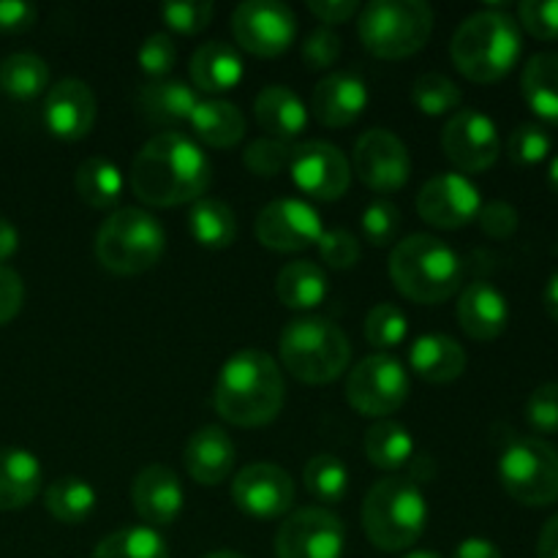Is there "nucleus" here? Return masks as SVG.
Returning <instances> with one entry per match:
<instances>
[{
	"instance_id": "obj_30",
	"label": "nucleus",
	"mask_w": 558,
	"mask_h": 558,
	"mask_svg": "<svg viewBox=\"0 0 558 558\" xmlns=\"http://www.w3.org/2000/svg\"><path fill=\"white\" fill-rule=\"evenodd\" d=\"M327 292H330V278L319 262H289L276 276V298L289 311L319 308L327 300Z\"/></svg>"
},
{
	"instance_id": "obj_23",
	"label": "nucleus",
	"mask_w": 558,
	"mask_h": 558,
	"mask_svg": "<svg viewBox=\"0 0 558 558\" xmlns=\"http://www.w3.org/2000/svg\"><path fill=\"white\" fill-rule=\"evenodd\" d=\"M183 461L194 483L221 485L223 480L232 477L238 447L227 430L218 428V425H205L185 441Z\"/></svg>"
},
{
	"instance_id": "obj_28",
	"label": "nucleus",
	"mask_w": 558,
	"mask_h": 558,
	"mask_svg": "<svg viewBox=\"0 0 558 558\" xmlns=\"http://www.w3.org/2000/svg\"><path fill=\"white\" fill-rule=\"evenodd\" d=\"M189 123L196 142L216 147V150H229V147L240 145L245 129H248L238 104L227 101V98H199Z\"/></svg>"
},
{
	"instance_id": "obj_33",
	"label": "nucleus",
	"mask_w": 558,
	"mask_h": 558,
	"mask_svg": "<svg viewBox=\"0 0 558 558\" xmlns=\"http://www.w3.org/2000/svg\"><path fill=\"white\" fill-rule=\"evenodd\" d=\"M189 232L202 248L223 251L238 240V216L227 202L202 196L189 210Z\"/></svg>"
},
{
	"instance_id": "obj_26",
	"label": "nucleus",
	"mask_w": 558,
	"mask_h": 558,
	"mask_svg": "<svg viewBox=\"0 0 558 558\" xmlns=\"http://www.w3.org/2000/svg\"><path fill=\"white\" fill-rule=\"evenodd\" d=\"M189 74L196 90L213 93V98H216L240 85L245 74L243 54L227 41H207L191 54Z\"/></svg>"
},
{
	"instance_id": "obj_39",
	"label": "nucleus",
	"mask_w": 558,
	"mask_h": 558,
	"mask_svg": "<svg viewBox=\"0 0 558 558\" xmlns=\"http://www.w3.org/2000/svg\"><path fill=\"white\" fill-rule=\"evenodd\" d=\"M412 101L428 118H441V114L458 112L463 101V93L450 76L439 74V71H425L414 80L412 85Z\"/></svg>"
},
{
	"instance_id": "obj_27",
	"label": "nucleus",
	"mask_w": 558,
	"mask_h": 558,
	"mask_svg": "<svg viewBox=\"0 0 558 558\" xmlns=\"http://www.w3.org/2000/svg\"><path fill=\"white\" fill-rule=\"evenodd\" d=\"M254 118L272 140L292 142L308 125V107L292 87L267 85L254 98Z\"/></svg>"
},
{
	"instance_id": "obj_46",
	"label": "nucleus",
	"mask_w": 558,
	"mask_h": 558,
	"mask_svg": "<svg viewBox=\"0 0 558 558\" xmlns=\"http://www.w3.org/2000/svg\"><path fill=\"white\" fill-rule=\"evenodd\" d=\"M136 63H140L142 74L150 80H167L169 71L178 63V47H174L169 33H153L142 41L140 52H136Z\"/></svg>"
},
{
	"instance_id": "obj_22",
	"label": "nucleus",
	"mask_w": 558,
	"mask_h": 558,
	"mask_svg": "<svg viewBox=\"0 0 558 558\" xmlns=\"http://www.w3.org/2000/svg\"><path fill=\"white\" fill-rule=\"evenodd\" d=\"M458 325L474 341H496L510 325V303L490 281H474L458 298Z\"/></svg>"
},
{
	"instance_id": "obj_52",
	"label": "nucleus",
	"mask_w": 558,
	"mask_h": 558,
	"mask_svg": "<svg viewBox=\"0 0 558 558\" xmlns=\"http://www.w3.org/2000/svg\"><path fill=\"white\" fill-rule=\"evenodd\" d=\"M363 5L357 0H308V11L322 22L325 27L343 25V22L354 20Z\"/></svg>"
},
{
	"instance_id": "obj_43",
	"label": "nucleus",
	"mask_w": 558,
	"mask_h": 558,
	"mask_svg": "<svg viewBox=\"0 0 558 558\" xmlns=\"http://www.w3.org/2000/svg\"><path fill=\"white\" fill-rule=\"evenodd\" d=\"M294 145L283 140H272V136H262L254 140L243 153V163L248 167V172L259 174V178H276L278 172L289 169L292 161Z\"/></svg>"
},
{
	"instance_id": "obj_49",
	"label": "nucleus",
	"mask_w": 558,
	"mask_h": 558,
	"mask_svg": "<svg viewBox=\"0 0 558 558\" xmlns=\"http://www.w3.org/2000/svg\"><path fill=\"white\" fill-rule=\"evenodd\" d=\"M303 58L308 63V69L322 71L330 69L341 58V36H338L332 27L319 25L316 31L308 33V38L303 41Z\"/></svg>"
},
{
	"instance_id": "obj_29",
	"label": "nucleus",
	"mask_w": 558,
	"mask_h": 558,
	"mask_svg": "<svg viewBox=\"0 0 558 558\" xmlns=\"http://www.w3.org/2000/svg\"><path fill=\"white\" fill-rule=\"evenodd\" d=\"M41 463L20 447H0V512L22 510L41 488Z\"/></svg>"
},
{
	"instance_id": "obj_56",
	"label": "nucleus",
	"mask_w": 558,
	"mask_h": 558,
	"mask_svg": "<svg viewBox=\"0 0 558 558\" xmlns=\"http://www.w3.org/2000/svg\"><path fill=\"white\" fill-rule=\"evenodd\" d=\"M537 558H558V512L539 532Z\"/></svg>"
},
{
	"instance_id": "obj_59",
	"label": "nucleus",
	"mask_w": 558,
	"mask_h": 558,
	"mask_svg": "<svg viewBox=\"0 0 558 558\" xmlns=\"http://www.w3.org/2000/svg\"><path fill=\"white\" fill-rule=\"evenodd\" d=\"M403 558H441V556L434 554V550H412V554H407Z\"/></svg>"
},
{
	"instance_id": "obj_53",
	"label": "nucleus",
	"mask_w": 558,
	"mask_h": 558,
	"mask_svg": "<svg viewBox=\"0 0 558 558\" xmlns=\"http://www.w3.org/2000/svg\"><path fill=\"white\" fill-rule=\"evenodd\" d=\"M38 9L25 0H0V31L3 33H25L36 22Z\"/></svg>"
},
{
	"instance_id": "obj_14",
	"label": "nucleus",
	"mask_w": 558,
	"mask_h": 558,
	"mask_svg": "<svg viewBox=\"0 0 558 558\" xmlns=\"http://www.w3.org/2000/svg\"><path fill=\"white\" fill-rule=\"evenodd\" d=\"M254 232L265 248L278 251V254H300L319 243L325 223L311 202L298 199V196H281L262 207Z\"/></svg>"
},
{
	"instance_id": "obj_40",
	"label": "nucleus",
	"mask_w": 558,
	"mask_h": 558,
	"mask_svg": "<svg viewBox=\"0 0 558 558\" xmlns=\"http://www.w3.org/2000/svg\"><path fill=\"white\" fill-rule=\"evenodd\" d=\"M365 341L379 352L401 347L409 338V316L401 305L396 303H376L374 308L365 314Z\"/></svg>"
},
{
	"instance_id": "obj_21",
	"label": "nucleus",
	"mask_w": 558,
	"mask_h": 558,
	"mask_svg": "<svg viewBox=\"0 0 558 558\" xmlns=\"http://www.w3.org/2000/svg\"><path fill=\"white\" fill-rule=\"evenodd\" d=\"M371 101L368 85L354 71H332L322 76L311 96V109L314 118L327 129H343L352 125L360 114L365 112Z\"/></svg>"
},
{
	"instance_id": "obj_4",
	"label": "nucleus",
	"mask_w": 558,
	"mask_h": 558,
	"mask_svg": "<svg viewBox=\"0 0 558 558\" xmlns=\"http://www.w3.org/2000/svg\"><path fill=\"white\" fill-rule=\"evenodd\" d=\"M390 278L412 303L439 305L461 289L463 259L436 234H409L392 245Z\"/></svg>"
},
{
	"instance_id": "obj_44",
	"label": "nucleus",
	"mask_w": 558,
	"mask_h": 558,
	"mask_svg": "<svg viewBox=\"0 0 558 558\" xmlns=\"http://www.w3.org/2000/svg\"><path fill=\"white\" fill-rule=\"evenodd\" d=\"M216 16V5L210 0H169L161 5V20L169 31L194 36L202 33Z\"/></svg>"
},
{
	"instance_id": "obj_34",
	"label": "nucleus",
	"mask_w": 558,
	"mask_h": 558,
	"mask_svg": "<svg viewBox=\"0 0 558 558\" xmlns=\"http://www.w3.org/2000/svg\"><path fill=\"white\" fill-rule=\"evenodd\" d=\"M363 450L371 466L381 469V472H396V469L412 463L414 458L412 430L390 417L379 420V423H374L365 430Z\"/></svg>"
},
{
	"instance_id": "obj_60",
	"label": "nucleus",
	"mask_w": 558,
	"mask_h": 558,
	"mask_svg": "<svg viewBox=\"0 0 558 558\" xmlns=\"http://www.w3.org/2000/svg\"><path fill=\"white\" fill-rule=\"evenodd\" d=\"M205 558H243V556L234 554V550H216V554H207Z\"/></svg>"
},
{
	"instance_id": "obj_6",
	"label": "nucleus",
	"mask_w": 558,
	"mask_h": 558,
	"mask_svg": "<svg viewBox=\"0 0 558 558\" xmlns=\"http://www.w3.org/2000/svg\"><path fill=\"white\" fill-rule=\"evenodd\" d=\"M281 365L305 385H330L352 360V343L336 322L325 316H300L278 336Z\"/></svg>"
},
{
	"instance_id": "obj_7",
	"label": "nucleus",
	"mask_w": 558,
	"mask_h": 558,
	"mask_svg": "<svg viewBox=\"0 0 558 558\" xmlns=\"http://www.w3.org/2000/svg\"><path fill=\"white\" fill-rule=\"evenodd\" d=\"M167 251L163 223L142 207H118L96 232V259L114 276L153 270Z\"/></svg>"
},
{
	"instance_id": "obj_11",
	"label": "nucleus",
	"mask_w": 558,
	"mask_h": 558,
	"mask_svg": "<svg viewBox=\"0 0 558 558\" xmlns=\"http://www.w3.org/2000/svg\"><path fill=\"white\" fill-rule=\"evenodd\" d=\"M347 526L327 507H300L281 521L276 558H343Z\"/></svg>"
},
{
	"instance_id": "obj_58",
	"label": "nucleus",
	"mask_w": 558,
	"mask_h": 558,
	"mask_svg": "<svg viewBox=\"0 0 558 558\" xmlns=\"http://www.w3.org/2000/svg\"><path fill=\"white\" fill-rule=\"evenodd\" d=\"M548 185H550V191L558 196V156L550 158V163H548Z\"/></svg>"
},
{
	"instance_id": "obj_41",
	"label": "nucleus",
	"mask_w": 558,
	"mask_h": 558,
	"mask_svg": "<svg viewBox=\"0 0 558 558\" xmlns=\"http://www.w3.org/2000/svg\"><path fill=\"white\" fill-rule=\"evenodd\" d=\"M401 210L396 207V202L390 199H374L365 205L363 216H360V229H363L365 240L376 248H387L398 240L401 232Z\"/></svg>"
},
{
	"instance_id": "obj_16",
	"label": "nucleus",
	"mask_w": 558,
	"mask_h": 558,
	"mask_svg": "<svg viewBox=\"0 0 558 558\" xmlns=\"http://www.w3.org/2000/svg\"><path fill=\"white\" fill-rule=\"evenodd\" d=\"M352 172L376 194H392L412 178V156L392 131L368 129L354 142Z\"/></svg>"
},
{
	"instance_id": "obj_45",
	"label": "nucleus",
	"mask_w": 558,
	"mask_h": 558,
	"mask_svg": "<svg viewBox=\"0 0 558 558\" xmlns=\"http://www.w3.org/2000/svg\"><path fill=\"white\" fill-rule=\"evenodd\" d=\"M316 248H319L322 265L330 267V270H352L360 259L357 234L341 227L325 229Z\"/></svg>"
},
{
	"instance_id": "obj_31",
	"label": "nucleus",
	"mask_w": 558,
	"mask_h": 558,
	"mask_svg": "<svg viewBox=\"0 0 558 558\" xmlns=\"http://www.w3.org/2000/svg\"><path fill=\"white\" fill-rule=\"evenodd\" d=\"M521 93L539 120L558 125V52H537L529 58L521 74Z\"/></svg>"
},
{
	"instance_id": "obj_51",
	"label": "nucleus",
	"mask_w": 558,
	"mask_h": 558,
	"mask_svg": "<svg viewBox=\"0 0 558 558\" xmlns=\"http://www.w3.org/2000/svg\"><path fill=\"white\" fill-rule=\"evenodd\" d=\"M25 303V283L22 276L11 267H0V327L9 325Z\"/></svg>"
},
{
	"instance_id": "obj_3",
	"label": "nucleus",
	"mask_w": 558,
	"mask_h": 558,
	"mask_svg": "<svg viewBox=\"0 0 558 558\" xmlns=\"http://www.w3.org/2000/svg\"><path fill=\"white\" fill-rule=\"evenodd\" d=\"M523 54V33L512 14L483 9L458 25L450 41V58L466 80L490 85L510 74Z\"/></svg>"
},
{
	"instance_id": "obj_42",
	"label": "nucleus",
	"mask_w": 558,
	"mask_h": 558,
	"mask_svg": "<svg viewBox=\"0 0 558 558\" xmlns=\"http://www.w3.org/2000/svg\"><path fill=\"white\" fill-rule=\"evenodd\" d=\"M554 150V136L539 123H521L507 140V153L518 167H537Z\"/></svg>"
},
{
	"instance_id": "obj_32",
	"label": "nucleus",
	"mask_w": 558,
	"mask_h": 558,
	"mask_svg": "<svg viewBox=\"0 0 558 558\" xmlns=\"http://www.w3.org/2000/svg\"><path fill=\"white\" fill-rule=\"evenodd\" d=\"M76 196L93 210H112L123 194V172L107 156H90L76 167Z\"/></svg>"
},
{
	"instance_id": "obj_5",
	"label": "nucleus",
	"mask_w": 558,
	"mask_h": 558,
	"mask_svg": "<svg viewBox=\"0 0 558 558\" xmlns=\"http://www.w3.org/2000/svg\"><path fill=\"white\" fill-rule=\"evenodd\" d=\"M360 518L374 548L401 554L423 537L428 526V501L414 480L390 474L368 490Z\"/></svg>"
},
{
	"instance_id": "obj_20",
	"label": "nucleus",
	"mask_w": 558,
	"mask_h": 558,
	"mask_svg": "<svg viewBox=\"0 0 558 558\" xmlns=\"http://www.w3.org/2000/svg\"><path fill=\"white\" fill-rule=\"evenodd\" d=\"M131 501L145 526H172L185 505V490L178 472L163 463L145 466L131 485Z\"/></svg>"
},
{
	"instance_id": "obj_24",
	"label": "nucleus",
	"mask_w": 558,
	"mask_h": 558,
	"mask_svg": "<svg viewBox=\"0 0 558 558\" xmlns=\"http://www.w3.org/2000/svg\"><path fill=\"white\" fill-rule=\"evenodd\" d=\"M199 104V93L180 80H153L136 93V112L147 123L163 131H178L174 125L189 123L191 112Z\"/></svg>"
},
{
	"instance_id": "obj_12",
	"label": "nucleus",
	"mask_w": 558,
	"mask_h": 558,
	"mask_svg": "<svg viewBox=\"0 0 558 558\" xmlns=\"http://www.w3.org/2000/svg\"><path fill=\"white\" fill-rule=\"evenodd\" d=\"M232 33L245 52L278 58L298 38V16L281 0H243L232 11Z\"/></svg>"
},
{
	"instance_id": "obj_18",
	"label": "nucleus",
	"mask_w": 558,
	"mask_h": 558,
	"mask_svg": "<svg viewBox=\"0 0 558 558\" xmlns=\"http://www.w3.org/2000/svg\"><path fill=\"white\" fill-rule=\"evenodd\" d=\"M483 194L469 174L439 172L425 180L417 194V213L436 229H463L477 221Z\"/></svg>"
},
{
	"instance_id": "obj_55",
	"label": "nucleus",
	"mask_w": 558,
	"mask_h": 558,
	"mask_svg": "<svg viewBox=\"0 0 558 558\" xmlns=\"http://www.w3.org/2000/svg\"><path fill=\"white\" fill-rule=\"evenodd\" d=\"M16 251H20V229H16L9 218L0 216V267H3Z\"/></svg>"
},
{
	"instance_id": "obj_2",
	"label": "nucleus",
	"mask_w": 558,
	"mask_h": 558,
	"mask_svg": "<svg viewBox=\"0 0 558 558\" xmlns=\"http://www.w3.org/2000/svg\"><path fill=\"white\" fill-rule=\"evenodd\" d=\"M287 381L276 357L262 349H240L218 371L213 407L238 428H262L281 414Z\"/></svg>"
},
{
	"instance_id": "obj_17",
	"label": "nucleus",
	"mask_w": 558,
	"mask_h": 558,
	"mask_svg": "<svg viewBox=\"0 0 558 558\" xmlns=\"http://www.w3.org/2000/svg\"><path fill=\"white\" fill-rule=\"evenodd\" d=\"M232 501L256 521H276L294 510V480L278 463H248L232 480Z\"/></svg>"
},
{
	"instance_id": "obj_36",
	"label": "nucleus",
	"mask_w": 558,
	"mask_h": 558,
	"mask_svg": "<svg viewBox=\"0 0 558 558\" xmlns=\"http://www.w3.org/2000/svg\"><path fill=\"white\" fill-rule=\"evenodd\" d=\"M49 65L33 52H14L0 60V90L11 98H36L47 90Z\"/></svg>"
},
{
	"instance_id": "obj_25",
	"label": "nucleus",
	"mask_w": 558,
	"mask_h": 558,
	"mask_svg": "<svg viewBox=\"0 0 558 558\" xmlns=\"http://www.w3.org/2000/svg\"><path fill=\"white\" fill-rule=\"evenodd\" d=\"M466 363V349L445 332H423L409 347V368L430 385L461 379Z\"/></svg>"
},
{
	"instance_id": "obj_57",
	"label": "nucleus",
	"mask_w": 558,
	"mask_h": 558,
	"mask_svg": "<svg viewBox=\"0 0 558 558\" xmlns=\"http://www.w3.org/2000/svg\"><path fill=\"white\" fill-rule=\"evenodd\" d=\"M543 305H545V311H548L550 319L558 325V272H554V276L548 278V283H545Z\"/></svg>"
},
{
	"instance_id": "obj_54",
	"label": "nucleus",
	"mask_w": 558,
	"mask_h": 558,
	"mask_svg": "<svg viewBox=\"0 0 558 558\" xmlns=\"http://www.w3.org/2000/svg\"><path fill=\"white\" fill-rule=\"evenodd\" d=\"M452 558H501V550L485 537H466L458 545Z\"/></svg>"
},
{
	"instance_id": "obj_38",
	"label": "nucleus",
	"mask_w": 558,
	"mask_h": 558,
	"mask_svg": "<svg viewBox=\"0 0 558 558\" xmlns=\"http://www.w3.org/2000/svg\"><path fill=\"white\" fill-rule=\"evenodd\" d=\"M303 483L322 505H341L349 494V469L336 456H314L305 463Z\"/></svg>"
},
{
	"instance_id": "obj_37",
	"label": "nucleus",
	"mask_w": 558,
	"mask_h": 558,
	"mask_svg": "<svg viewBox=\"0 0 558 558\" xmlns=\"http://www.w3.org/2000/svg\"><path fill=\"white\" fill-rule=\"evenodd\" d=\"M90 558H169V548L156 529L125 526L104 537Z\"/></svg>"
},
{
	"instance_id": "obj_8",
	"label": "nucleus",
	"mask_w": 558,
	"mask_h": 558,
	"mask_svg": "<svg viewBox=\"0 0 558 558\" xmlns=\"http://www.w3.org/2000/svg\"><path fill=\"white\" fill-rule=\"evenodd\" d=\"M434 33V9L423 0H371L357 14V36L374 58L417 54Z\"/></svg>"
},
{
	"instance_id": "obj_9",
	"label": "nucleus",
	"mask_w": 558,
	"mask_h": 558,
	"mask_svg": "<svg viewBox=\"0 0 558 558\" xmlns=\"http://www.w3.org/2000/svg\"><path fill=\"white\" fill-rule=\"evenodd\" d=\"M501 488L523 507L558 501V450L539 436H515L499 458Z\"/></svg>"
},
{
	"instance_id": "obj_35",
	"label": "nucleus",
	"mask_w": 558,
	"mask_h": 558,
	"mask_svg": "<svg viewBox=\"0 0 558 558\" xmlns=\"http://www.w3.org/2000/svg\"><path fill=\"white\" fill-rule=\"evenodd\" d=\"M96 488L85 477H74V474L54 480L47 494H44V505H47L49 515L54 521L65 523V526L85 523L96 510Z\"/></svg>"
},
{
	"instance_id": "obj_13",
	"label": "nucleus",
	"mask_w": 558,
	"mask_h": 558,
	"mask_svg": "<svg viewBox=\"0 0 558 558\" xmlns=\"http://www.w3.org/2000/svg\"><path fill=\"white\" fill-rule=\"evenodd\" d=\"M441 147L461 174L488 172L501 156L499 125L480 109H458L441 129Z\"/></svg>"
},
{
	"instance_id": "obj_10",
	"label": "nucleus",
	"mask_w": 558,
	"mask_h": 558,
	"mask_svg": "<svg viewBox=\"0 0 558 558\" xmlns=\"http://www.w3.org/2000/svg\"><path fill=\"white\" fill-rule=\"evenodd\" d=\"M412 392L407 365L390 352H376L360 360L347 376V401L363 417L387 420Z\"/></svg>"
},
{
	"instance_id": "obj_1",
	"label": "nucleus",
	"mask_w": 558,
	"mask_h": 558,
	"mask_svg": "<svg viewBox=\"0 0 558 558\" xmlns=\"http://www.w3.org/2000/svg\"><path fill=\"white\" fill-rule=\"evenodd\" d=\"M213 183L205 147L183 131H158L131 163V191L150 207L194 205Z\"/></svg>"
},
{
	"instance_id": "obj_19",
	"label": "nucleus",
	"mask_w": 558,
	"mask_h": 558,
	"mask_svg": "<svg viewBox=\"0 0 558 558\" xmlns=\"http://www.w3.org/2000/svg\"><path fill=\"white\" fill-rule=\"evenodd\" d=\"M98 118V101L90 85L82 80H60L44 98V125L63 142L85 140Z\"/></svg>"
},
{
	"instance_id": "obj_47",
	"label": "nucleus",
	"mask_w": 558,
	"mask_h": 558,
	"mask_svg": "<svg viewBox=\"0 0 558 558\" xmlns=\"http://www.w3.org/2000/svg\"><path fill=\"white\" fill-rule=\"evenodd\" d=\"M518 25L539 41H558V0H523Z\"/></svg>"
},
{
	"instance_id": "obj_48",
	"label": "nucleus",
	"mask_w": 558,
	"mask_h": 558,
	"mask_svg": "<svg viewBox=\"0 0 558 558\" xmlns=\"http://www.w3.org/2000/svg\"><path fill=\"white\" fill-rule=\"evenodd\" d=\"M526 420L537 434H558V381H545L529 396Z\"/></svg>"
},
{
	"instance_id": "obj_50",
	"label": "nucleus",
	"mask_w": 558,
	"mask_h": 558,
	"mask_svg": "<svg viewBox=\"0 0 558 558\" xmlns=\"http://www.w3.org/2000/svg\"><path fill=\"white\" fill-rule=\"evenodd\" d=\"M477 221L480 229L494 240H510L512 234L518 232V227H521V216H518L515 207L505 199L483 202V210H480Z\"/></svg>"
},
{
	"instance_id": "obj_15",
	"label": "nucleus",
	"mask_w": 558,
	"mask_h": 558,
	"mask_svg": "<svg viewBox=\"0 0 558 558\" xmlns=\"http://www.w3.org/2000/svg\"><path fill=\"white\" fill-rule=\"evenodd\" d=\"M289 178L311 199L336 202L352 185V163L332 142L308 140L294 145Z\"/></svg>"
}]
</instances>
